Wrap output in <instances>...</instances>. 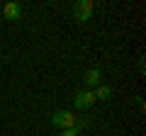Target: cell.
Segmentation results:
<instances>
[{"label": "cell", "instance_id": "6da1fadb", "mask_svg": "<svg viewBox=\"0 0 146 136\" xmlns=\"http://www.w3.org/2000/svg\"><path fill=\"white\" fill-rule=\"evenodd\" d=\"M76 119H78V117L73 114L71 110H58V112H54L51 114V126L54 129H73V126H76Z\"/></svg>", "mask_w": 146, "mask_h": 136}, {"label": "cell", "instance_id": "7a4b0ae2", "mask_svg": "<svg viewBox=\"0 0 146 136\" xmlns=\"http://www.w3.org/2000/svg\"><path fill=\"white\" fill-rule=\"evenodd\" d=\"M73 12V20H78V22H88L90 17H93L95 12V5H93V0H76L71 7Z\"/></svg>", "mask_w": 146, "mask_h": 136}, {"label": "cell", "instance_id": "3957f363", "mask_svg": "<svg viewBox=\"0 0 146 136\" xmlns=\"http://www.w3.org/2000/svg\"><path fill=\"white\" fill-rule=\"evenodd\" d=\"M93 102H98L93 90H78L73 95V110H78V112H85L88 107H93Z\"/></svg>", "mask_w": 146, "mask_h": 136}, {"label": "cell", "instance_id": "277c9868", "mask_svg": "<svg viewBox=\"0 0 146 136\" xmlns=\"http://www.w3.org/2000/svg\"><path fill=\"white\" fill-rule=\"evenodd\" d=\"M83 83H85V90H95L98 85H102V73L98 68H90V71H85Z\"/></svg>", "mask_w": 146, "mask_h": 136}, {"label": "cell", "instance_id": "5b68a950", "mask_svg": "<svg viewBox=\"0 0 146 136\" xmlns=\"http://www.w3.org/2000/svg\"><path fill=\"white\" fill-rule=\"evenodd\" d=\"M0 15H5L7 20H20V17H22V5H20V3H15V0H10V3L3 5Z\"/></svg>", "mask_w": 146, "mask_h": 136}, {"label": "cell", "instance_id": "8992f818", "mask_svg": "<svg viewBox=\"0 0 146 136\" xmlns=\"http://www.w3.org/2000/svg\"><path fill=\"white\" fill-rule=\"evenodd\" d=\"M93 95H95V100H110L112 97V88H110V85H98V88L93 90Z\"/></svg>", "mask_w": 146, "mask_h": 136}, {"label": "cell", "instance_id": "52a82bcc", "mask_svg": "<svg viewBox=\"0 0 146 136\" xmlns=\"http://www.w3.org/2000/svg\"><path fill=\"white\" fill-rule=\"evenodd\" d=\"M61 136H80V131L73 126V129H63V131H61Z\"/></svg>", "mask_w": 146, "mask_h": 136}, {"label": "cell", "instance_id": "ba28073f", "mask_svg": "<svg viewBox=\"0 0 146 136\" xmlns=\"http://www.w3.org/2000/svg\"><path fill=\"white\" fill-rule=\"evenodd\" d=\"M139 73H141V75L146 73V61H144V58H139Z\"/></svg>", "mask_w": 146, "mask_h": 136}, {"label": "cell", "instance_id": "9c48e42d", "mask_svg": "<svg viewBox=\"0 0 146 136\" xmlns=\"http://www.w3.org/2000/svg\"><path fill=\"white\" fill-rule=\"evenodd\" d=\"M0 10H3V5H0Z\"/></svg>", "mask_w": 146, "mask_h": 136}]
</instances>
